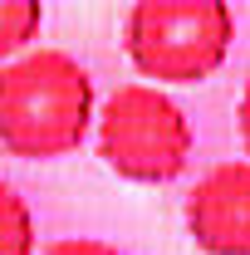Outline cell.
Listing matches in <instances>:
<instances>
[{"label":"cell","instance_id":"cell-3","mask_svg":"<svg viewBox=\"0 0 250 255\" xmlns=\"http://www.w3.org/2000/svg\"><path fill=\"white\" fill-rule=\"evenodd\" d=\"M98 118V157L127 182H172L191 162V118L157 84H123L103 103Z\"/></svg>","mask_w":250,"mask_h":255},{"label":"cell","instance_id":"cell-2","mask_svg":"<svg viewBox=\"0 0 250 255\" xmlns=\"http://www.w3.org/2000/svg\"><path fill=\"white\" fill-rule=\"evenodd\" d=\"M236 39V10L226 0H137L123 20L127 59L142 79L201 84L211 79Z\"/></svg>","mask_w":250,"mask_h":255},{"label":"cell","instance_id":"cell-1","mask_svg":"<svg viewBox=\"0 0 250 255\" xmlns=\"http://www.w3.org/2000/svg\"><path fill=\"white\" fill-rule=\"evenodd\" d=\"M94 128V74L64 49L0 64V147L20 162L69 157Z\"/></svg>","mask_w":250,"mask_h":255},{"label":"cell","instance_id":"cell-8","mask_svg":"<svg viewBox=\"0 0 250 255\" xmlns=\"http://www.w3.org/2000/svg\"><path fill=\"white\" fill-rule=\"evenodd\" d=\"M236 128H241V142H246V152H250V79H246V89H241V103H236Z\"/></svg>","mask_w":250,"mask_h":255},{"label":"cell","instance_id":"cell-7","mask_svg":"<svg viewBox=\"0 0 250 255\" xmlns=\"http://www.w3.org/2000/svg\"><path fill=\"white\" fill-rule=\"evenodd\" d=\"M39 255H118V246H108L98 236H59V241H49Z\"/></svg>","mask_w":250,"mask_h":255},{"label":"cell","instance_id":"cell-4","mask_svg":"<svg viewBox=\"0 0 250 255\" xmlns=\"http://www.w3.org/2000/svg\"><path fill=\"white\" fill-rule=\"evenodd\" d=\"M182 216L206 255H250V157L206 167L187 191Z\"/></svg>","mask_w":250,"mask_h":255},{"label":"cell","instance_id":"cell-6","mask_svg":"<svg viewBox=\"0 0 250 255\" xmlns=\"http://www.w3.org/2000/svg\"><path fill=\"white\" fill-rule=\"evenodd\" d=\"M0 255H34V211L10 182H0Z\"/></svg>","mask_w":250,"mask_h":255},{"label":"cell","instance_id":"cell-5","mask_svg":"<svg viewBox=\"0 0 250 255\" xmlns=\"http://www.w3.org/2000/svg\"><path fill=\"white\" fill-rule=\"evenodd\" d=\"M44 25V5L39 0H0V64L20 59L30 49V39Z\"/></svg>","mask_w":250,"mask_h":255}]
</instances>
